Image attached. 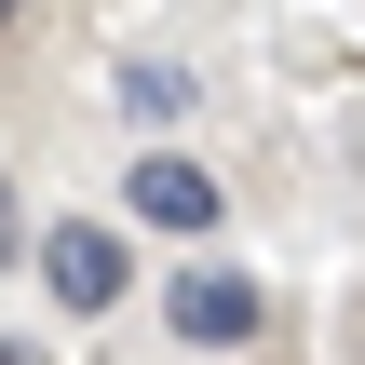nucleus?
Segmentation results:
<instances>
[{
    "mask_svg": "<svg viewBox=\"0 0 365 365\" xmlns=\"http://www.w3.org/2000/svg\"><path fill=\"white\" fill-rule=\"evenodd\" d=\"M0 365H41V352H27V339H0Z\"/></svg>",
    "mask_w": 365,
    "mask_h": 365,
    "instance_id": "nucleus-6",
    "label": "nucleus"
},
{
    "mask_svg": "<svg viewBox=\"0 0 365 365\" xmlns=\"http://www.w3.org/2000/svg\"><path fill=\"white\" fill-rule=\"evenodd\" d=\"M122 203H135V217H149V230H217V217H230V190H217V176H203V163H176V149H149V163H135V190H122Z\"/></svg>",
    "mask_w": 365,
    "mask_h": 365,
    "instance_id": "nucleus-1",
    "label": "nucleus"
},
{
    "mask_svg": "<svg viewBox=\"0 0 365 365\" xmlns=\"http://www.w3.org/2000/svg\"><path fill=\"white\" fill-rule=\"evenodd\" d=\"M176 339H203V352L257 339V284H244V271H190V284H176Z\"/></svg>",
    "mask_w": 365,
    "mask_h": 365,
    "instance_id": "nucleus-3",
    "label": "nucleus"
},
{
    "mask_svg": "<svg viewBox=\"0 0 365 365\" xmlns=\"http://www.w3.org/2000/svg\"><path fill=\"white\" fill-rule=\"evenodd\" d=\"M0 257H14V190H0Z\"/></svg>",
    "mask_w": 365,
    "mask_h": 365,
    "instance_id": "nucleus-5",
    "label": "nucleus"
},
{
    "mask_svg": "<svg viewBox=\"0 0 365 365\" xmlns=\"http://www.w3.org/2000/svg\"><path fill=\"white\" fill-rule=\"evenodd\" d=\"M122 108H135V122H176V108H190V68H122Z\"/></svg>",
    "mask_w": 365,
    "mask_h": 365,
    "instance_id": "nucleus-4",
    "label": "nucleus"
},
{
    "mask_svg": "<svg viewBox=\"0 0 365 365\" xmlns=\"http://www.w3.org/2000/svg\"><path fill=\"white\" fill-rule=\"evenodd\" d=\"M41 284H54L68 312H108V298H122V230H54V244H41Z\"/></svg>",
    "mask_w": 365,
    "mask_h": 365,
    "instance_id": "nucleus-2",
    "label": "nucleus"
},
{
    "mask_svg": "<svg viewBox=\"0 0 365 365\" xmlns=\"http://www.w3.org/2000/svg\"><path fill=\"white\" fill-rule=\"evenodd\" d=\"M14 14H27V0H0V27H14Z\"/></svg>",
    "mask_w": 365,
    "mask_h": 365,
    "instance_id": "nucleus-7",
    "label": "nucleus"
}]
</instances>
